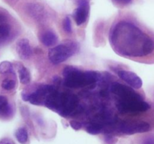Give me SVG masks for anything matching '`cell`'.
Instances as JSON below:
<instances>
[{"instance_id": "6", "label": "cell", "mask_w": 154, "mask_h": 144, "mask_svg": "<svg viewBox=\"0 0 154 144\" xmlns=\"http://www.w3.org/2000/svg\"><path fill=\"white\" fill-rule=\"evenodd\" d=\"M54 88L51 85H41L37 86L33 91H24L21 93L22 99L25 101L29 102L34 105H44L45 100L50 92Z\"/></svg>"}, {"instance_id": "9", "label": "cell", "mask_w": 154, "mask_h": 144, "mask_svg": "<svg viewBox=\"0 0 154 144\" xmlns=\"http://www.w3.org/2000/svg\"><path fill=\"white\" fill-rule=\"evenodd\" d=\"M117 73L119 77L122 80L124 81L126 83H127V85H129V86L132 87L135 89H138L142 86V80L134 72L126 70H120Z\"/></svg>"}, {"instance_id": "18", "label": "cell", "mask_w": 154, "mask_h": 144, "mask_svg": "<svg viewBox=\"0 0 154 144\" xmlns=\"http://www.w3.org/2000/svg\"><path fill=\"white\" fill-rule=\"evenodd\" d=\"M86 130H87V131L88 132L89 134H90L96 135L99 134H100L101 132L102 131L103 127H102V124H99V123L93 122L90 123V124H88V125L87 126Z\"/></svg>"}, {"instance_id": "1", "label": "cell", "mask_w": 154, "mask_h": 144, "mask_svg": "<svg viewBox=\"0 0 154 144\" xmlns=\"http://www.w3.org/2000/svg\"><path fill=\"white\" fill-rule=\"evenodd\" d=\"M110 42L118 55L126 58H144L154 53V38L129 21H120L112 27Z\"/></svg>"}, {"instance_id": "10", "label": "cell", "mask_w": 154, "mask_h": 144, "mask_svg": "<svg viewBox=\"0 0 154 144\" xmlns=\"http://www.w3.org/2000/svg\"><path fill=\"white\" fill-rule=\"evenodd\" d=\"M16 50L20 58L23 60L29 59L32 56V49L26 38L20 39L16 44Z\"/></svg>"}, {"instance_id": "13", "label": "cell", "mask_w": 154, "mask_h": 144, "mask_svg": "<svg viewBox=\"0 0 154 144\" xmlns=\"http://www.w3.org/2000/svg\"><path fill=\"white\" fill-rule=\"evenodd\" d=\"M12 28L8 20L0 22V44L8 41L11 37Z\"/></svg>"}, {"instance_id": "2", "label": "cell", "mask_w": 154, "mask_h": 144, "mask_svg": "<svg viewBox=\"0 0 154 144\" xmlns=\"http://www.w3.org/2000/svg\"><path fill=\"white\" fill-rule=\"evenodd\" d=\"M111 91L118 98L116 105L121 113H138L150 110V105L131 86L114 82L111 86Z\"/></svg>"}, {"instance_id": "23", "label": "cell", "mask_w": 154, "mask_h": 144, "mask_svg": "<svg viewBox=\"0 0 154 144\" xmlns=\"http://www.w3.org/2000/svg\"><path fill=\"white\" fill-rule=\"evenodd\" d=\"M144 144H154V140L153 138H148L147 140H146Z\"/></svg>"}, {"instance_id": "5", "label": "cell", "mask_w": 154, "mask_h": 144, "mask_svg": "<svg viewBox=\"0 0 154 144\" xmlns=\"http://www.w3.org/2000/svg\"><path fill=\"white\" fill-rule=\"evenodd\" d=\"M78 50L79 45L77 42L72 40H66L60 44L50 49L48 58L53 64H60L77 53Z\"/></svg>"}, {"instance_id": "19", "label": "cell", "mask_w": 154, "mask_h": 144, "mask_svg": "<svg viewBox=\"0 0 154 144\" xmlns=\"http://www.w3.org/2000/svg\"><path fill=\"white\" fill-rule=\"evenodd\" d=\"M17 82L14 79L12 78H5L2 80L1 84L2 88L6 91H11L16 88Z\"/></svg>"}, {"instance_id": "25", "label": "cell", "mask_w": 154, "mask_h": 144, "mask_svg": "<svg viewBox=\"0 0 154 144\" xmlns=\"http://www.w3.org/2000/svg\"><path fill=\"white\" fill-rule=\"evenodd\" d=\"M116 1L119 2L120 3H123V4H128V3L130 2L132 0H116Z\"/></svg>"}, {"instance_id": "21", "label": "cell", "mask_w": 154, "mask_h": 144, "mask_svg": "<svg viewBox=\"0 0 154 144\" xmlns=\"http://www.w3.org/2000/svg\"><path fill=\"white\" fill-rule=\"evenodd\" d=\"M70 124V126L73 129H75V130H78L82 128V124H81L80 122L78 121H75V120H72L69 122Z\"/></svg>"}, {"instance_id": "22", "label": "cell", "mask_w": 154, "mask_h": 144, "mask_svg": "<svg viewBox=\"0 0 154 144\" xmlns=\"http://www.w3.org/2000/svg\"><path fill=\"white\" fill-rule=\"evenodd\" d=\"M0 144H15V142L10 138L5 137L0 140Z\"/></svg>"}, {"instance_id": "7", "label": "cell", "mask_w": 154, "mask_h": 144, "mask_svg": "<svg viewBox=\"0 0 154 144\" xmlns=\"http://www.w3.org/2000/svg\"><path fill=\"white\" fill-rule=\"evenodd\" d=\"M117 128L120 133L130 135L149 131L150 125L144 121H123L120 122Z\"/></svg>"}, {"instance_id": "17", "label": "cell", "mask_w": 154, "mask_h": 144, "mask_svg": "<svg viewBox=\"0 0 154 144\" xmlns=\"http://www.w3.org/2000/svg\"><path fill=\"white\" fill-rule=\"evenodd\" d=\"M0 74H1L15 75L13 64L8 61L2 62L0 63Z\"/></svg>"}, {"instance_id": "11", "label": "cell", "mask_w": 154, "mask_h": 144, "mask_svg": "<svg viewBox=\"0 0 154 144\" xmlns=\"http://www.w3.org/2000/svg\"><path fill=\"white\" fill-rule=\"evenodd\" d=\"M39 39L42 44L46 46H54L58 42V36L51 29L42 31L39 35Z\"/></svg>"}, {"instance_id": "3", "label": "cell", "mask_w": 154, "mask_h": 144, "mask_svg": "<svg viewBox=\"0 0 154 144\" xmlns=\"http://www.w3.org/2000/svg\"><path fill=\"white\" fill-rule=\"evenodd\" d=\"M44 105L60 116L66 117L78 112L79 100L75 94L58 92L54 87L47 96Z\"/></svg>"}, {"instance_id": "4", "label": "cell", "mask_w": 154, "mask_h": 144, "mask_svg": "<svg viewBox=\"0 0 154 144\" xmlns=\"http://www.w3.org/2000/svg\"><path fill=\"white\" fill-rule=\"evenodd\" d=\"M64 85L69 88H77L90 86L96 83L99 78L97 72L81 70L73 66H66L63 71Z\"/></svg>"}, {"instance_id": "15", "label": "cell", "mask_w": 154, "mask_h": 144, "mask_svg": "<svg viewBox=\"0 0 154 144\" xmlns=\"http://www.w3.org/2000/svg\"><path fill=\"white\" fill-rule=\"evenodd\" d=\"M27 11L34 19L36 18L37 20H42L45 16L43 7L38 4H29L27 6Z\"/></svg>"}, {"instance_id": "20", "label": "cell", "mask_w": 154, "mask_h": 144, "mask_svg": "<svg viewBox=\"0 0 154 144\" xmlns=\"http://www.w3.org/2000/svg\"><path fill=\"white\" fill-rule=\"evenodd\" d=\"M63 28L66 32L72 33V21L69 16L65 17L63 22Z\"/></svg>"}, {"instance_id": "16", "label": "cell", "mask_w": 154, "mask_h": 144, "mask_svg": "<svg viewBox=\"0 0 154 144\" xmlns=\"http://www.w3.org/2000/svg\"><path fill=\"white\" fill-rule=\"evenodd\" d=\"M15 136L18 142L21 144H26L29 140L28 131L24 127H20L15 132Z\"/></svg>"}, {"instance_id": "14", "label": "cell", "mask_w": 154, "mask_h": 144, "mask_svg": "<svg viewBox=\"0 0 154 144\" xmlns=\"http://www.w3.org/2000/svg\"><path fill=\"white\" fill-rule=\"evenodd\" d=\"M17 68L18 76H19L20 82H21V84L27 85L31 81V74H30L29 70L21 63H17Z\"/></svg>"}, {"instance_id": "24", "label": "cell", "mask_w": 154, "mask_h": 144, "mask_svg": "<svg viewBox=\"0 0 154 144\" xmlns=\"http://www.w3.org/2000/svg\"><path fill=\"white\" fill-rule=\"evenodd\" d=\"M114 138L113 136H107L106 137V140H107V142H108V143H113L114 142Z\"/></svg>"}, {"instance_id": "8", "label": "cell", "mask_w": 154, "mask_h": 144, "mask_svg": "<svg viewBox=\"0 0 154 144\" xmlns=\"http://www.w3.org/2000/svg\"><path fill=\"white\" fill-rule=\"evenodd\" d=\"M90 0H78V6L73 13V18L78 26L84 24L87 21L90 11Z\"/></svg>"}, {"instance_id": "12", "label": "cell", "mask_w": 154, "mask_h": 144, "mask_svg": "<svg viewBox=\"0 0 154 144\" xmlns=\"http://www.w3.org/2000/svg\"><path fill=\"white\" fill-rule=\"evenodd\" d=\"M13 107L8 99L5 96L0 94V118H9L13 115Z\"/></svg>"}]
</instances>
